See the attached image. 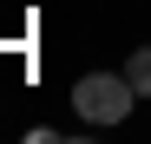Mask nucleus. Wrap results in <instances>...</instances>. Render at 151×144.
Here are the masks:
<instances>
[{
    "mask_svg": "<svg viewBox=\"0 0 151 144\" xmlns=\"http://www.w3.org/2000/svg\"><path fill=\"white\" fill-rule=\"evenodd\" d=\"M72 105H79L86 125H125L138 105V85L125 79V72H86L79 85H72Z\"/></svg>",
    "mask_w": 151,
    "mask_h": 144,
    "instance_id": "obj_1",
    "label": "nucleus"
},
{
    "mask_svg": "<svg viewBox=\"0 0 151 144\" xmlns=\"http://www.w3.org/2000/svg\"><path fill=\"white\" fill-rule=\"evenodd\" d=\"M125 79L138 85V98H151V46H138V53L125 59Z\"/></svg>",
    "mask_w": 151,
    "mask_h": 144,
    "instance_id": "obj_2",
    "label": "nucleus"
}]
</instances>
